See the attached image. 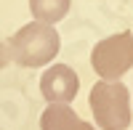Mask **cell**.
Here are the masks:
<instances>
[{
	"label": "cell",
	"mask_w": 133,
	"mask_h": 130,
	"mask_svg": "<svg viewBox=\"0 0 133 130\" xmlns=\"http://www.w3.org/2000/svg\"><path fill=\"white\" fill-rule=\"evenodd\" d=\"M91 67L101 80H120L133 69V32L109 35L96 42L91 53Z\"/></svg>",
	"instance_id": "obj_3"
},
{
	"label": "cell",
	"mask_w": 133,
	"mask_h": 130,
	"mask_svg": "<svg viewBox=\"0 0 133 130\" xmlns=\"http://www.w3.org/2000/svg\"><path fill=\"white\" fill-rule=\"evenodd\" d=\"M96 127L101 130H128L130 125V93L120 80H101L88 96Z\"/></svg>",
	"instance_id": "obj_2"
},
{
	"label": "cell",
	"mask_w": 133,
	"mask_h": 130,
	"mask_svg": "<svg viewBox=\"0 0 133 130\" xmlns=\"http://www.w3.org/2000/svg\"><path fill=\"white\" fill-rule=\"evenodd\" d=\"M72 0H29V11L35 21H45V24H56L69 13Z\"/></svg>",
	"instance_id": "obj_6"
},
{
	"label": "cell",
	"mask_w": 133,
	"mask_h": 130,
	"mask_svg": "<svg viewBox=\"0 0 133 130\" xmlns=\"http://www.w3.org/2000/svg\"><path fill=\"white\" fill-rule=\"evenodd\" d=\"M77 130H96V127H93V125H91V122H85V120H83V122H80V125H77Z\"/></svg>",
	"instance_id": "obj_8"
},
{
	"label": "cell",
	"mask_w": 133,
	"mask_h": 130,
	"mask_svg": "<svg viewBox=\"0 0 133 130\" xmlns=\"http://www.w3.org/2000/svg\"><path fill=\"white\" fill-rule=\"evenodd\" d=\"M80 122L83 120L66 104H51L40 117V127L43 130H77Z\"/></svg>",
	"instance_id": "obj_5"
},
{
	"label": "cell",
	"mask_w": 133,
	"mask_h": 130,
	"mask_svg": "<svg viewBox=\"0 0 133 130\" xmlns=\"http://www.w3.org/2000/svg\"><path fill=\"white\" fill-rule=\"evenodd\" d=\"M80 90V77L66 64H53L40 77V93L48 104H69Z\"/></svg>",
	"instance_id": "obj_4"
},
{
	"label": "cell",
	"mask_w": 133,
	"mask_h": 130,
	"mask_svg": "<svg viewBox=\"0 0 133 130\" xmlns=\"http://www.w3.org/2000/svg\"><path fill=\"white\" fill-rule=\"evenodd\" d=\"M11 61V53H8V45L0 40V69H5V64Z\"/></svg>",
	"instance_id": "obj_7"
},
{
	"label": "cell",
	"mask_w": 133,
	"mask_h": 130,
	"mask_svg": "<svg viewBox=\"0 0 133 130\" xmlns=\"http://www.w3.org/2000/svg\"><path fill=\"white\" fill-rule=\"evenodd\" d=\"M59 50H61V37H59L56 27L45 24V21L24 24L8 40L11 61H16L19 67H29V69L51 64L59 56Z\"/></svg>",
	"instance_id": "obj_1"
}]
</instances>
